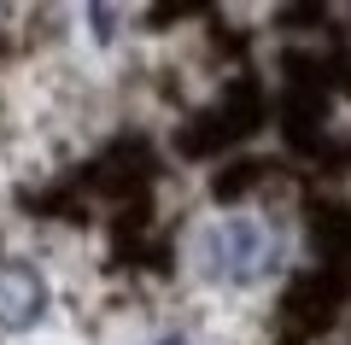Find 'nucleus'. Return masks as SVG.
<instances>
[{"mask_svg": "<svg viewBox=\"0 0 351 345\" xmlns=\"http://www.w3.org/2000/svg\"><path fill=\"white\" fill-rule=\"evenodd\" d=\"M199 258H205V275H211V281L246 287V281H258V275L276 263V235H269L258 217H223V222L205 228Z\"/></svg>", "mask_w": 351, "mask_h": 345, "instance_id": "obj_1", "label": "nucleus"}, {"mask_svg": "<svg viewBox=\"0 0 351 345\" xmlns=\"http://www.w3.org/2000/svg\"><path fill=\"white\" fill-rule=\"evenodd\" d=\"M47 310V281L36 263L0 258V333H29Z\"/></svg>", "mask_w": 351, "mask_h": 345, "instance_id": "obj_2", "label": "nucleus"}, {"mask_svg": "<svg viewBox=\"0 0 351 345\" xmlns=\"http://www.w3.org/2000/svg\"><path fill=\"white\" fill-rule=\"evenodd\" d=\"M158 345H188V340H182V333H170V340H158Z\"/></svg>", "mask_w": 351, "mask_h": 345, "instance_id": "obj_3", "label": "nucleus"}]
</instances>
